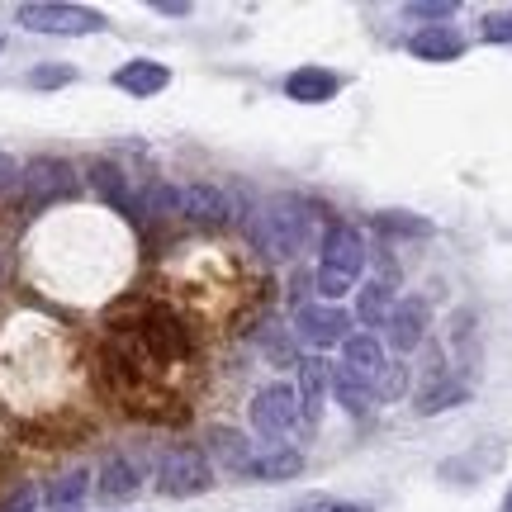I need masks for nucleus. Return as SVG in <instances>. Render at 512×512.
Masks as SVG:
<instances>
[{
	"label": "nucleus",
	"instance_id": "obj_1",
	"mask_svg": "<svg viewBox=\"0 0 512 512\" xmlns=\"http://www.w3.org/2000/svg\"><path fill=\"white\" fill-rule=\"evenodd\" d=\"M195 375V337L181 309L162 299L128 304L100 337V384L147 418H185V394Z\"/></svg>",
	"mask_w": 512,
	"mask_h": 512
},
{
	"label": "nucleus",
	"instance_id": "obj_2",
	"mask_svg": "<svg viewBox=\"0 0 512 512\" xmlns=\"http://www.w3.org/2000/svg\"><path fill=\"white\" fill-rule=\"evenodd\" d=\"M247 238L266 261H299V252L313 242V209L299 195H271L252 209Z\"/></svg>",
	"mask_w": 512,
	"mask_h": 512
},
{
	"label": "nucleus",
	"instance_id": "obj_3",
	"mask_svg": "<svg viewBox=\"0 0 512 512\" xmlns=\"http://www.w3.org/2000/svg\"><path fill=\"white\" fill-rule=\"evenodd\" d=\"M143 214H152V219H185V223H228L233 204H228L219 185L152 181L143 185Z\"/></svg>",
	"mask_w": 512,
	"mask_h": 512
},
{
	"label": "nucleus",
	"instance_id": "obj_4",
	"mask_svg": "<svg viewBox=\"0 0 512 512\" xmlns=\"http://www.w3.org/2000/svg\"><path fill=\"white\" fill-rule=\"evenodd\" d=\"M214 489V465L195 446H171L157 460V494L162 498H200Z\"/></svg>",
	"mask_w": 512,
	"mask_h": 512
},
{
	"label": "nucleus",
	"instance_id": "obj_5",
	"mask_svg": "<svg viewBox=\"0 0 512 512\" xmlns=\"http://www.w3.org/2000/svg\"><path fill=\"white\" fill-rule=\"evenodd\" d=\"M15 19L34 34H100L105 29V15L100 10H86V5H62V0H34V5H19Z\"/></svg>",
	"mask_w": 512,
	"mask_h": 512
},
{
	"label": "nucleus",
	"instance_id": "obj_6",
	"mask_svg": "<svg viewBox=\"0 0 512 512\" xmlns=\"http://www.w3.org/2000/svg\"><path fill=\"white\" fill-rule=\"evenodd\" d=\"M247 418H252V427L261 432V437H271V441L290 437L294 427H299V418H304V408H299V389H294V384H266V389L252 399Z\"/></svg>",
	"mask_w": 512,
	"mask_h": 512
},
{
	"label": "nucleus",
	"instance_id": "obj_7",
	"mask_svg": "<svg viewBox=\"0 0 512 512\" xmlns=\"http://www.w3.org/2000/svg\"><path fill=\"white\" fill-rule=\"evenodd\" d=\"M19 181H24V204H29V214H38L43 204L62 200V195H72L76 181H72V166L57 162V157H38L19 171Z\"/></svg>",
	"mask_w": 512,
	"mask_h": 512
},
{
	"label": "nucleus",
	"instance_id": "obj_8",
	"mask_svg": "<svg viewBox=\"0 0 512 512\" xmlns=\"http://www.w3.org/2000/svg\"><path fill=\"white\" fill-rule=\"evenodd\" d=\"M147 479V456L138 451H110L105 465H100V479H95V494L100 503H128V498L143 489Z\"/></svg>",
	"mask_w": 512,
	"mask_h": 512
},
{
	"label": "nucleus",
	"instance_id": "obj_9",
	"mask_svg": "<svg viewBox=\"0 0 512 512\" xmlns=\"http://www.w3.org/2000/svg\"><path fill=\"white\" fill-rule=\"evenodd\" d=\"M351 318L347 309H337V304H304V309L294 313V332L309 342V347H347V337H351Z\"/></svg>",
	"mask_w": 512,
	"mask_h": 512
},
{
	"label": "nucleus",
	"instance_id": "obj_10",
	"mask_svg": "<svg viewBox=\"0 0 512 512\" xmlns=\"http://www.w3.org/2000/svg\"><path fill=\"white\" fill-rule=\"evenodd\" d=\"M318 266L356 280L361 266H366V238H361V228H351V223H332L328 233H323V261H318Z\"/></svg>",
	"mask_w": 512,
	"mask_h": 512
},
{
	"label": "nucleus",
	"instance_id": "obj_11",
	"mask_svg": "<svg viewBox=\"0 0 512 512\" xmlns=\"http://www.w3.org/2000/svg\"><path fill=\"white\" fill-rule=\"evenodd\" d=\"M427 299L422 294H408V299H399L394 309H389V318H384V337H389V347L394 351H418L422 337H427Z\"/></svg>",
	"mask_w": 512,
	"mask_h": 512
},
{
	"label": "nucleus",
	"instance_id": "obj_12",
	"mask_svg": "<svg viewBox=\"0 0 512 512\" xmlns=\"http://www.w3.org/2000/svg\"><path fill=\"white\" fill-rule=\"evenodd\" d=\"M91 185H95V195H100L105 204H114L124 219H143V195L128 185V176L119 171V166L91 162Z\"/></svg>",
	"mask_w": 512,
	"mask_h": 512
},
{
	"label": "nucleus",
	"instance_id": "obj_13",
	"mask_svg": "<svg viewBox=\"0 0 512 512\" xmlns=\"http://www.w3.org/2000/svg\"><path fill=\"white\" fill-rule=\"evenodd\" d=\"M304 470V456L294 446H271V451H252V460L242 465V479H256V484H285Z\"/></svg>",
	"mask_w": 512,
	"mask_h": 512
},
{
	"label": "nucleus",
	"instance_id": "obj_14",
	"mask_svg": "<svg viewBox=\"0 0 512 512\" xmlns=\"http://www.w3.org/2000/svg\"><path fill=\"white\" fill-rule=\"evenodd\" d=\"M408 53L422 57V62H451V57L465 53V38L451 24H422L418 34L408 38Z\"/></svg>",
	"mask_w": 512,
	"mask_h": 512
},
{
	"label": "nucleus",
	"instance_id": "obj_15",
	"mask_svg": "<svg viewBox=\"0 0 512 512\" xmlns=\"http://www.w3.org/2000/svg\"><path fill=\"white\" fill-rule=\"evenodd\" d=\"M166 81H171V72H166L162 62H152V57H133V62H124V67L114 72V86L128 95H138V100L166 91Z\"/></svg>",
	"mask_w": 512,
	"mask_h": 512
},
{
	"label": "nucleus",
	"instance_id": "obj_16",
	"mask_svg": "<svg viewBox=\"0 0 512 512\" xmlns=\"http://www.w3.org/2000/svg\"><path fill=\"white\" fill-rule=\"evenodd\" d=\"M332 394H337V403L347 408L351 418H366L370 408H375V399H380V389L370 380H361L356 370H347V366H332Z\"/></svg>",
	"mask_w": 512,
	"mask_h": 512
},
{
	"label": "nucleus",
	"instance_id": "obj_17",
	"mask_svg": "<svg viewBox=\"0 0 512 512\" xmlns=\"http://www.w3.org/2000/svg\"><path fill=\"white\" fill-rule=\"evenodd\" d=\"M342 366L356 370V375H361V380H370L375 389H380V375L389 370V366H384V347L370 337V332H351L347 347H342Z\"/></svg>",
	"mask_w": 512,
	"mask_h": 512
},
{
	"label": "nucleus",
	"instance_id": "obj_18",
	"mask_svg": "<svg viewBox=\"0 0 512 512\" xmlns=\"http://www.w3.org/2000/svg\"><path fill=\"white\" fill-rule=\"evenodd\" d=\"M337 76L323 72V67H299V72L285 76V95L290 100H299V105H323V100H332L337 95Z\"/></svg>",
	"mask_w": 512,
	"mask_h": 512
},
{
	"label": "nucleus",
	"instance_id": "obj_19",
	"mask_svg": "<svg viewBox=\"0 0 512 512\" xmlns=\"http://www.w3.org/2000/svg\"><path fill=\"white\" fill-rule=\"evenodd\" d=\"M328 380H332V366L328 361H299V408H304V422H318L323 413V394H328Z\"/></svg>",
	"mask_w": 512,
	"mask_h": 512
},
{
	"label": "nucleus",
	"instance_id": "obj_20",
	"mask_svg": "<svg viewBox=\"0 0 512 512\" xmlns=\"http://www.w3.org/2000/svg\"><path fill=\"white\" fill-rule=\"evenodd\" d=\"M86 494H91V475H86V470H67V475H57L53 489L43 494V512H81Z\"/></svg>",
	"mask_w": 512,
	"mask_h": 512
},
{
	"label": "nucleus",
	"instance_id": "obj_21",
	"mask_svg": "<svg viewBox=\"0 0 512 512\" xmlns=\"http://www.w3.org/2000/svg\"><path fill=\"white\" fill-rule=\"evenodd\" d=\"M470 399V384L456 380V375H432V384L418 394V413H441V408H456V403Z\"/></svg>",
	"mask_w": 512,
	"mask_h": 512
},
{
	"label": "nucleus",
	"instance_id": "obj_22",
	"mask_svg": "<svg viewBox=\"0 0 512 512\" xmlns=\"http://www.w3.org/2000/svg\"><path fill=\"white\" fill-rule=\"evenodd\" d=\"M394 304H399V299H394V285H389V280H370V285H361V299H356V318H361V323H370V328H380Z\"/></svg>",
	"mask_w": 512,
	"mask_h": 512
},
{
	"label": "nucleus",
	"instance_id": "obj_23",
	"mask_svg": "<svg viewBox=\"0 0 512 512\" xmlns=\"http://www.w3.org/2000/svg\"><path fill=\"white\" fill-rule=\"evenodd\" d=\"M209 446H214V456H219L223 470H233V475L252 460V441L242 437V432H233V427H219V432L209 437Z\"/></svg>",
	"mask_w": 512,
	"mask_h": 512
},
{
	"label": "nucleus",
	"instance_id": "obj_24",
	"mask_svg": "<svg viewBox=\"0 0 512 512\" xmlns=\"http://www.w3.org/2000/svg\"><path fill=\"white\" fill-rule=\"evenodd\" d=\"M375 228H380V233H394V238H427V233H432V223L413 219V214H380Z\"/></svg>",
	"mask_w": 512,
	"mask_h": 512
},
{
	"label": "nucleus",
	"instance_id": "obj_25",
	"mask_svg": "<svg viewBox=\"0 0 512 512\" xmlns=\"http://www.w3.org/2000/svg\"><path fill=\"white\" fill-rule=\"evenodd\" d=\"M290 512H370L366 503H351V498H328V494H313V498H299Z\"/></svg>",
	"mask_w": 512,
	"mask_h": 512
},
{
	"label": "nucleus",
	"instance_id": "obj_26",
	"mask_svg": "<svg viewBox=\"0 0 512 512\" xmlns=\"http://www.w3.org/2000/svg\"><path fill=\"white\" fill-rule=\"evenodd\" d=\"M479 34L489 38V43H512V10H494V15H484Z\"/></svg>",
	"mask_w": 512,
	"mask_h": 512
},
{
	"label": "nucleus",
	"instance_id": "obj_27",
	"mask_svg": "<svg viewBox=\"0 0 512 512\" xmlns=\"http://www.w3.org/2000/svg\"><path fill=\"white\" fill-rule=\"evenodd\" d=\"M408 15L432 19V24H446V19L456 15V5H451V0H418V5H408Z\"/></svg>",
	"mask_w": 512,
	"mask_h": 512
},
{
	"label": "nucleus",
	"instance_id": "obj_28",
	"mask_svg": "<svg viewBox=\"0 0 512 512\" xmlns=\"http://www.w3.org/2000/svg\"><path fill=\"white\" fill-rule=\"evenodd\" d=\"M72 67H38V72H29V86H38V91H48V86H67L72 81Z\"/></svg>",
	"mask_w": 512,
	"mask_h": 512
},
{
	"label": "nucleus",
	"instance_id": "obj_29",
	"mask_svg": "<svg viewBox=\"0 0 512 512\" xmlns=\"http://www.w3.org/2000/svg\"><path fill=\"white\" fill-rule=\"evenodd\" d=\"M0 512H38V489H29V484H24V489H15V494H10V503H5Z\"/></svg>",
	"mask_w": 512,
	"mask_h": 512
},
{
	"label": "nucleus",
	"instance_id": "obj_30",
	"mask_svg": "<svg viewBox=\"0 0 512 512\" xmlns=\"http://www.w3.org/2000/svg\"><path fill=\"white\" fill-rule=\"evenodd\" d=\"M19 171H15V162H10V157H5V152H0V185H10L15 181Z\"/></svg>",
	"mask_w": 512,
	"mask_h": 512
},
{
	"label": "nucleus",
	"instance_id": "obj_31",
	"mask_svg": "<svg viewBox=\"0 0 512 512\" xmlns=\"http://www.w3.org/2000/svg\"><path fill=\"white\" fill-rule=\"evenodd\" d=\"M157 10H162V15H171V19H176V15H190V5H185V0H181V5H176V0H162Z\"/></svg>",
	"mask_w": 512,
	"mask_h": 512
},
{
	"label": "nucleus",
	"instance_id": "obj_32",
	"mask_svg": "<svg viewBox=\"0 0 512 512\" xmlns=\"http://www.w3.org/2000/svg\"><path fill=\"white\" fill-rule=\"evenodd\" d=\"M503 512H512V494H508V503H503Z\"/></svg>",
	"mask_w": 512,
	"mask_h": 512
}]
</instances>
